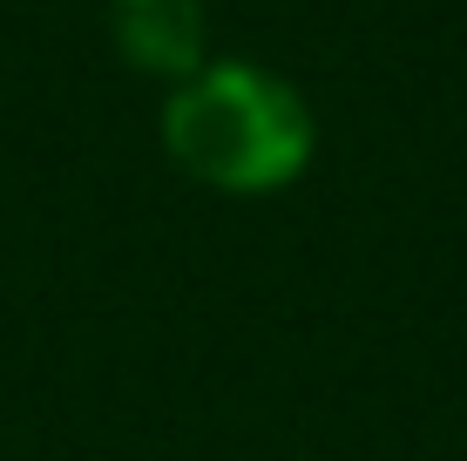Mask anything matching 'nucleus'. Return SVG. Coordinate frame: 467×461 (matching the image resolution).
<instances>
[{
    "label": "nucleus",
    "mask_w": 467,
    "mask_h": 461,
    "mask_svg": "<svg viewBox=\"0 0 467 461\" xmlns=\"http://www.w3.org/2000/svg\"><path fill=\"white\" fill-rule=\"evenodd\" d=\"M109 27L129 68L190 82L211 61V7L203 0H109Z\"/></svg>",
    "instance_id": "2"
},
{
    "label": "nucleus",
    "mask_w": 467,
    "mask_h": 461,
    "mask_svg": "<svg viewBox=\"0 0 467 461\" xmlns=\"http://www.w3.org/2000/svg\"><path fill=\"white\" fill-rule=\"evenodd\" d=\"M163 150L223 197H265L305 177L318 150L312 102L257 61H203L163 102Z\"/></svg>",
    "instance_id": "1"
}]
</instances>
